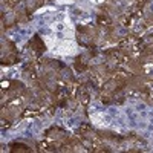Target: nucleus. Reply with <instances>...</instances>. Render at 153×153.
<instances>
[{"instance_id": "f257e3e1", "label": "nucleus", "mask_w": 153, "mask_h": 153, "mask_svg": "<svg viewBox=\"0 0 153 153\" xmlns=\"http://www.w3.org/2000/svg\"><path fill=\"white\" fill-rule=\"evenodd\" d=\"M57 51L61 54V55H74V54H76V51H78V46H76V43L74 42V40H63V42H60V45L57 46Z\"/></svg>"}, {"instance_id": "f03ea898", "label": "nucleus", "mask_w": 153, "mask_h": 153, "mask_svg": "<svg viewBox=\"0 0 153 153\" xmlns=\"http://www.w3.org/2000/svg\"><path fill=\"white\" fill-rule=\"evenodd\" d=\"M92 123L97 124V126H107L110 123V118L107 113H103V112H97V113H92Z\"/></svg>"}, {"instance_id": "7ed1b4c3", "label": "nucleus", "mask_w": 153, "mask_h": 153, "mask_svg": "<svg viewBox=\"0 0 153 153\" xmlns=\"http://www.w3.org/2000/svg\"><path fill=\"white\" fill-rule=\"evenodd\" d=\"M45 43H46V46L51 48V49H57V46L60 45V40H58V37L48 35V37H45Z\"/></svg>"}, {"instance_id": "20e7f679", "label": "nucleus", "mask_w": 153, "mask_h": 153, "mask_svg": "<svg viewBox=\"0 0 153 153\" xmlns=\"http://www.w3.org/2000/svg\"><path fill=\"white\" fill-rule=\"evenodd\" d=\"M51 29L55 32H65L68 26H66V23H54V25H51Z\"/></svg>"}, {"instance_id": "39448f33", "label": "nucleus", "mask_w": 153, "mask_h": 153, "mask_svg": "<svg viewBox=\"0 0 153 153\" xmlns=\"http://www.w3.org/2000/svg\"><path fill=\"white\" fill-rule=\"evenodd\" d=\"M58 5H72L75 0H55Z\"/></svg>"}]
</instances>
